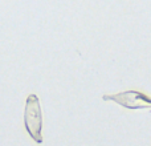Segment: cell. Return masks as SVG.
Returning a JSON list of instances; mask_svg holds the SVG:
<instances>
[{
	"mask_svg": "<svg viewBox=\"0 0 151 146\" xmlns=\"http://www.w3.org/2000/svg\"><path fill=\"white\" fill-rule=\"evenodd\" d=\"M24 126L25 130L35 142L41 144L42 142V112L40 100L36 94H29L27 97L25 112H24Z\"/></svg>",
	"mask_w": 151,
	"mask_h": 146,
	"instance_id": "6da1fadb",
	"label": "cell"
},
{
	"mask_svg": "<svg viewBox=\"0 0 151 146\" xmlns=\"http://www.w3.org/2000/svg\"><path fill=\"white\" fill-rule=\"evenodd\" d=\"M104 101H114L126 109H151V97L139 90H125L115 94H104Z\"/></svg>",
	"mask_w": 151,
	"mask_h": 146,
	"instance_id": "7a4b0ae2",
	"label": "cell"
}]
</instances>
